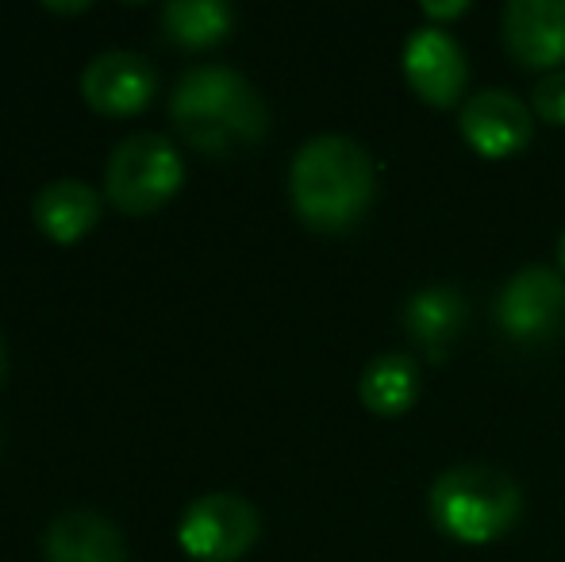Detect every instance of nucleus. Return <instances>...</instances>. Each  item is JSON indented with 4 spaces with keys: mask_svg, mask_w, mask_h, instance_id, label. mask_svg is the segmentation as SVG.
<instances>
[{
    "mask_svg": "<svg viewBox=\"0 0 565 562\" xmlns=\"http://www.w3.org/2000/svg\"><path fill=\"white\" fill-rule=\"evenodd\" d=\"M377 197V170L362 142L347 136H316L292 155V212L316 232H347L370 212Z\"/></svg>",
    "mask_w": 565,
    "mask_h": 562,
    "instance_id": "f257e3e1",
    "label": "nucleus"
},
{
    "mask_svg": "<svg viewBox=\"0 0 565 562\" xmlns=\"http://www.w3.org/2000/svg\"><path fill=\"white\" fill-rule=\"evenodd\" d=\"M181 139L204 155L254 147L269 131V108L243 74L227 66H193L170 97Z\"/></svg>",
    "mask_w": 565,
    "mask_h": 562,
    "instance_id": "f03ea898",
    "label": "nucleus"
},
{
    "mask_svg": "<svg viewBox=\"0 0 565 562\" xmlns=\"http://www.w3.org/2000/svg\"><path fill=\"white\" fill-rule=\"evenodd\" d=\"M431 524L458 543H492L515 528L523 494L512 474L489 463H458L443 470L427 497Z\"/></svg>",
    "mask_w": 565,
    "mask_h": 562,
    "instance_id": "7ed1b4c3",
    "label": "nucleus"
},
{
    "mask_svg": "<svg viewBox=\"0 0 565 562\" xmlns=\"http://www.w3.org/2000/svg\"><path fill=\"white\" fill-rule=\"evenodd\" d=\"M181 178H185V166L178 147L158 131H135L119 139L108 155L105 193L127 216H147L178 193Z\"/></svg>",
    "mask_w": 565,
    "mask_h": 562,
    "instance_id": "20e7f679",
    "label": "nucleus"
},
{
    "mask_svg": "<svg viewBox=\"0 0 565 562\" xmlns=\"http://www.w3.org/2000/svg\"><path fill=\"white\" fill-rule=\"evenodd\" d=\"M258 509L238 494H204L185 509L178 540L201 562H235L258 540Z\"/></svg>",
    "mask_w": 565,
    "mask_h": 562,
    "instance_id": "39448f33",
    "label": "nucleus"
},
{
    "mask_svg": "<svg viewBox=\"0 0 565 562\" xmlns=\"http://www.w3.org/2000/svg\"><path fill=\"white\" fill-rule=\"evenodd\" d=\"M497 324L512 343H551L565 331V282L551 266H523L497 297Z\"/></svg>",
    "mask_w": 565,
    "mask_h": 562,
    "instance_id": "423d86ee",
    "label": "nucleus"
},
{
    "mask_svg": "<svg viewBox=\"0 0 565 562\" xmlns=\"http://www.w3.org/2000/svg\"><path fill=\"white\" fill-rule=\"evenodd\" d=\"M404 77L419 93V100L435 108H450L461 100L469 82V62L450 31L416 28L404 43Z\"/></svg>",
    "mask_w": 565,
    "mask_h": 562,
    "instance_id": "0eeeda50",
    "label": "nucleus"
},
{
    "mask_svg": "<svg viewBox=\"0 0 565 562\" xmlns=\"http://www.w3.org/2000/svg\"><path fill=\"white\" fill-rule=\"evenodd\" d=\"M531 108L508 89H484L461 108V139L481 158H512L531 142Z\"/></svg>",
    "mask_w": 565,
    "mask_h": 562,
    "instance_id": "6e6552de",
    "label": "nucleus"
},
{
    "mask_svg": "<svg viewBox=\"0 0 565 562\" xmlns=\"http://www.w3.org/2000/svg\"><path fill=\"white\" fill-rule=\"evenodd\" d=\"M158 89L154 70L135 51H100L82 70V97L105 116H135Z\"/></svg>",
    "mask_w": 565,
    "mask_h": 562,
    "instance_id": "1a4fd4ad",
    "label": "nucleus"
},
{
    "mask_svg": "<svg viewBox=\"0 0 565 562\" xmlns=\"http://www.w3.org/2000/svg\"><path fill=\"white\" fill-rule=\"evenodd\" d=\"M504 46L527 70L565 62V0H512L504 8Z\"/></svg>",
    "mask_w": 565,
    "mask_h": 562,
    "instance_id": "9d476101",
    "label": "nucleus"
},
{
    "mask_svg": "<svg viewBox=\"0 0 565 562\" xmlns=\"http://www.w3.org/2000/svg\"><path fill=\"white\" fill-rule=\"evenodd\" d=\"M127 548L113 520L89 509H70L46 524L43 562H124Z\"/></svg>",
    "mask_w": 565,
    "mask_h": 562,
    "instance_id": "9b49d317",
    "label": "nucleus"
},
{
    "mask_svg": "<svg viewBox=\"0 0 565 562\" xmlns=\"http://www.w3.org/2000/svg\"><path fill=\"white\" fill-rule=\"evenodd\" d=\"M466 297L450 285H431V289H419L416 297H408L404 305V331L412 336V343L427 354L431 362H443L450 354L454 339L466 328Z\"/></svg>",
    "mask_w": 565,
    "mask_h": 562,
    "instance_id": "f8f14e48",
    "label": "nucleus"
},
{
    "mask_svg": "<svg viewBox=\"0 0 565 562\" xmlns=\"http://www.w3.org/2000/svg\"><path fill=\"white\" fill-rule=\"evenodd\" d=\"M31 212H35L39 232L51 235L54 243H77L85 232L97 227L100 193L77 178H58V181H46V185L39 189Z\"/></svg>",
    "mask_w": 565,
    "mask_h": 562,
    "instance_id": "ddd939ff",
    "label": "nucleus"
},
{
    "mask_svg": "<svg viewBox=\"0 0 565 562\" xmlns=\"http://www.w3.org/2000/svg\"><path fill=\"white\" fill-rule=\"evenodd\" d=\"M362 405L377 416H401L416 405L419 397V370L408 354H377L370 367L362 370Z\"/></svg>",
    "mask_w": 565,
    "mask_h": 562,
    "instance_id": "4468645a",
    "label": "nucleus"
},
{
    "mask_svg": "<svg viewBox=\"0 0 565 562\" xmlns=\"http://www.w3.org/2000/svg\"><path fill=\"white\" fill-rule=\"evenodd\" d=\"M235 12L224 0H170L162 8V31L170 43L201 51V46H216L227 39Z\"/></svg>",
    "mask_w": 565,
    "mask_h": 562,
    "instance_id": "2eb2a0df",
    "label": "nucleus"
},
{
    "mask_svg": "<svg viewBox=\"0 0 565 562\" xmlns=\"http://www.w3.org/2000/svg\"><path fill=\"white\" fill-rule=\"evenodd\" d=\"M531 108H535L539 120L565 128V70H554V74H546L543 82L531 89Z\"/></svg>",
    "mask_w": 565,
    "mask_h": 562,
    "instance_id": "dca6fc26",
    "label": "nucleus"
},
{
    "mask_svg": "<svg viewBox=\"0 0 565 562\" xmlns=\"http://www.w3.org/2000/svg\"><path fill=\"white\" fill-rule=\"evenodd\" d=\"M466 8H469L466 0H458V4H424V12L435 15V20H450V15H461Z\"/></svg>",
    "mask_w": 565,
    "mask_h": 562,
    "instance_id": "f3484780",
    "label": "nucleus"
},
{
    "mask_svg": "<svg viewBox=\"0 0 565 562\" xmlns=\"http://www.w3.org/2000/svg\"><path fill=\"white\" fill-rule=\"evenodd\" d=\"M46 12H89V4H46Z\"/></svg>",
    "mask_w": 565,
    "mask_h": 562,
    "instance_id": "a211bd4d",
    "label": "nucleus"
},
{
    "mask_svg": "<svg viewBox=\"0 0 565 562\" xmlns=\"http://www.w3.org/2000/svg\"><path fill=\"white\" fill-rule=\"evenodd\" d=\"M4 370H8V354H4V339H0V382H4Z\"/></svg>",
    "mask_w": 565,
    "mask_h": 562,
    "instance_id": "6ab92c4d",
    "label": "nucleus"
},
{
    "mask_svg": "<svg viewBox=\"0 0 565 562\" xmlns=\"http://www.w3.org/2000/svg\"><path fill=\"white\" fill-rule=\"evenodd\" d=\"M558 263H562V274H565V232H562V240H558Z\"/></svg>",
    "mask_w": 565,
    "mask_h": 562,
    "instance_id": "aec40b11",
    "label": "nucleus"
}]
</instances>
